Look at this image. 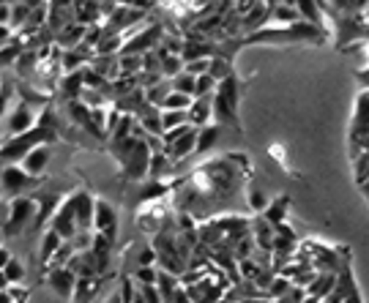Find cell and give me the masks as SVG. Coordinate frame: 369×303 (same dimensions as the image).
I'll use <instances>...</instances> for the list:
<instances>
[{
  "label": "cell",
  "instance_id": "cell-1",
  "mask_svg": "<svg viewBox=\"0 0 369 303\" xmlns=\"http://www.w3.org/2000/svg\"><path fill=\"white\" fill-rule=\"evenodd\" d=\"M325 39V31L323 25H312L307 19H295L290 25H266L249 36H243V42L249 44H257V42H293V44H307V42H323Z\"/></svg>",
  "mask_w": 369,
  "mask_h": 303
},
{
  "label": "cell",
  "instance_id": "cell-2",
  "mask_svg": "<svg viewBox=\"0 0 369 303\" xmlns=\"http://www.w3.org/2000/svg\"><path fill=\"white\" fill-rule=\"evenodd\" d=\"M58 139V134L52 126H44L42 121L33 126V129L22 131V134H17V137H8V139H3L0 142V164H11V162H19L31 148H36V145H42V142H55Z\"/></svg>",
  "mask_w": 369,
  "mask_h": 303
},
{
  "label": "cell",
  "instance_id": "cell-3",
  "mask_svg": "<svg viewBox=\"0 0 369 303\" xmlns=\"http://www.w3.org/2000/svg\"><path fill=\"white\" fill-rule=\"evenodd\" d=\"M235 115H238V80L235 74H230L222 83H216V90H214V121L219 126L238 129Z\"/></svg>",
  "mask_w": 369,
  "mask_h": 303
},
{
  "label": "cell",
  "instance_id": "cell-4",
  "mask_svg": "<svg viewBox=\"0 0 369 303\" xmlns=\"http://www.w3.org/2000/svg\"><path fill=\"white\" fill-rule=\"evenodd\" d=\"M36 208H39V200L36 197H11L8 200V211H6V221H3V235L11 238V235H19L25 227H31V221L36 216Z\"/></svg>",
  "mask_w": 369,
  "mask_h": 303
},
{
  "label": "cell",
  "instance_id": "cell-5",
  "mask_svg": "<svg viewBox=\"0 0 369 303\" xmlns=\"http://www.w3.org/2000/svg\"><path fill=\"white\" fill-rule=\"evenodd\" d=\"M39 183H42V178L28 175L22 170L19 162L0 164V191H3L6 197H17V194H22V191H28V189H33V186H39Z\"/></svg>",
  "mask_w": 369,
  "mask_h": 303
},
{
  "label": "cell",
  "instance_id": "cell-6",
  "mask_svg": "<svg viewBox=\"0 0 369 303\" xmlns=\"http://www.w3.org/2000/svg\"><path fill=\"white\" fill-rule=\"evenodd\" d=\"M6 137L3 139H8V137H17V134H22V131L33 129L36 123H39V112H36V107H31V104H25L22 98L6 112Z\"/></svg>",
  "mask_w": 369,
  "mask_h": 303
},
{
  "label": "cell",
  "instance_id": "cell-7",
  "mask_svg": "<svg viewBox=\"0 0 369 303\" xmlns=\"http://www.w3.org/2000/svg\"><path fill=\"white\" fill-rule=\"evenodd\" d=\"M49 227L63 238V241H69V238H74V232H77V216H74V194H69L63 202H58V208H55V214L49 218Z\"/></svg>",
  "mask_w": 369,
  "mask_h": 303
},
{
  "label": "cell",
  "instance_id": "cell-8",
  "mask_svg": "<svg viewBox=\"0 0 369 303\" xmlns=\"http://www.w3.org/2000/svg\"><path fill=\"white\" fill-rule=\"evenodd\" d=\"M123 164V175L126 178H132V180H142L145 175H148V164H151V150H148V145H145V139L139 137L137 142H135V148H132V153L121 162Z\"/></svg>",
  "mask_w": 369,
  "mask_h": 303
},
{
  "label": "cell",
  "instance_id": "cell-9",
  "mask_svg": "<svg viewBox=\"0 0 369 303\" xmlns=\"http://www.w3.org/2000/svg\"><path fill=\"white\" fill-rule=\"evenodd\" d=\"M93 230L112 238L115 241V232H118V211L115 205H110L107 200L96 197V211H93Z\"/></svg>",
  "mask_w": 369,
  "mask_h": 303
},
{
  "label": "cell",
  "instance_id": "cell-10",
  "mask_svg": "<svg viewBox=\"0 0 369 303\" xmlns=\"http://www.w3.org/2000/svg\"><path fill=\"white\" fill-rule=\"evenodd\" d=\"M46 282H49V287L55 290V295L71 301V293H74V284H77V273H74L69 265H52V268L46 270Z\"/></svg>",
  "mask_w": 369,
  "mask_h": 303
},
{
  "label": "cell",
  "instance_id": "cell-11",
  "mask_svg": "<svg viewBox=\"0 0 369 303\" xmlns=\"http://www.w3.org/2000/svg\"><path fill=\"white\" fill-rule=\"evenodd\" d=\"M49 162H52V145H49V142H42V145L31 148V150L19 159L22 170H25L28 175H33V178H42Z\"/></svg>",
  "mask_w": 369,
  "mask_h": 303
},
{
  "label": "cell",
  "instance_id": "cell-12",
  "mask_svg": "<svg viewBox=\"0 0 369 303\" xmlns=\"http://www.w3.org/2000/svg\"><path fill=\"white\" fill-rule=\"evenodd\" d=\"M194 148H197V126H191V129L186 131V134H181L178 139L167 142V145H164V153H167V159L175 164V162H184L186 156H191Z\"/></svg>",
  "mask_w": 369,
  "mask_h": 303
},
{
  "label": "cell",
  "instance_id": "cell-13",
  "mask_svg": "<svg viewBox=\"0 0 369 303\" xmlns=\"http://www.w3.org/2000/svg\"><path fill=\"white\" fill-rule=\"evenodd\" d=\"M186 115H189V123L197 126V129L211 123L214 121V93L211 96H194L189 110H186Z\"/></svg>",
  "mask_w": 369,
  "mask_h": 303
},
{
  "label": "cell",
  "instance_id": "cell-14",
  "mask_svg": "<svg viewBox=\"0 0 369 303\" xmlns=\"http://www.w3.org/2000/svg\"><path fill=\"white\" fill-rule=\"evenodd\" d=\"M88 66H91L96 74H101L107 83H112V80L121 77V55H91Z\"/></svg>",
  "mask_w": 369,
  "mask_h": 303
},
{
  "label": "cell",
  "instance_id": "cell-15",
  "mask_svg": "<svg viewBox=\"0 0 369 303\" xmlns=\"http://www.w3.org/2000/svg\"><path fill=\"white\" fill-rule=\"evenodd\" d=\"M219 134H222V126H219L216 121L200 126V129H197V148H194V153H208V150L219 142Z\"/></svg>",
  "mask_w": 369,
  "mask_h": 303
},
{
  "label": "cell",
  "instance_id": "cell-16",
  "mask_svg": "<svg viewBox=\"0 0 369 303\" xmlns=\"http://www.w3.org/2000/svg\"><path fill=\"white\" fill-rule=\"evenodd\" d=\"M369 131V93L359 96V104H356V118H353V139L364 137Z\"/></svg>",
  "mask_w": 369,
  "mask_h": 303
},
{
  "label": "cell",
  "instance_id": "cell-17",
  "mask_svg": "<svg viewBox=\"0 0 369 303\" xmlns=\"http://www.w3.org/2000/svg\"><path fill=\"white\" fill-rule=\"evenodd\" d=\"M63 243V238L52 230V227H46L44 232H42V246H39V262L42 265H49V260H52V254L58 252V246Z\"/></svg>",
  "mask_w": 369,
  "mask_h": 303
},
{
  "label": "cell",
  "instance_id": "cell-18",
  "mask_svg": "<svg viewBox=\"0 0 369 303\" xmlns=\"http://www.w3.org/2000/svg\"><path fill=\"white\" fill-rule=\"evenodd\" d=\"M83 36H85V25H83V22H71V25H66L63 33H58V46H60V49L80 46V44H83Z\"/></svg>",
  "mask_w": 369,
  "mask_h": 303
},
{
  "label": "cell",
  "instance_id": "cell-19",
  "mask_svg": "<svg viewBox=\"0 0 369 303\" xmlns=\"http://www.w3.org/2000/svg\"><path fill=\"white\" fill-rule=\"evenodd\" d=\"M83 69H77V71H69L66 77H63V83H60V90H63V96H66V101H74V98H80V93H83Z\"/></svg>",
  "mask_w": 369,
  "mask_h": 303
},
{
  "label": "cell",
  "instance_id": "cell-20",
  "mask_svg": "<svg viewBox=\"0 0 369 303\" xmlns=\"http://www.w3.org/2000/svg\"><path fill=\"white\" fill-rule=\"evenodd\" d=\"M287 208H290V197H277L274 202L268 200V205H266V211H263V218H268V221L277 227V224H282L284 216H287Z\"/></svg>",
  "mask_w": 369,
  "mask_h": 303
},
{
  "label": "cell",
  "instance_id": "cell-21",
  "mask_svg": "<svg viewBox=\"0 0 369 303\" xmlns=\"http://www.w3.org/2000/svg\"><path fill=\"white\" fill-rule=\"evenodd\" d=\"M96 287H98V276H77L71 301H88V298H93Z\"/></svg>",
  "mask_w": 369,
  "mask_h": 303
},
{
  "label": "cell",
  "instance_id": "cell-22",
  "mask_svg": "<svg viewBox=\"0 0 369 303\" xmlns=\"http://www.w3.org/2000/svg\"><path fill=\"white\" fill-rule=\"evenodd\" d=\"M191 98L194 96H189V93H181V90H175V87H170L167 90V96L162 98V110H189V104H191Z\"/></svg>",
  "mask_w": 369,
  "mask_h": 303
},
{
  "label": "cell",
  "instance_id": "cell-23",
  "mask_svg": "<svg viewBox=\"0 0 369 303\" xmlns=\"http://www.w3.org/2000/svg\"><path fill=\"white\" fill-rule=\"evenodd\" d=\"M208 74H211L216 83H222L225 77H230L232 74L230 58H225V55H214V58H211V69H208Z\"/></svg>",
  "mask_w": 369,
  "mask_h": 303
},
{
  "label": "cell",
  "instance_id": "cell-24",
  "mask_svg": "<svg viewBox=\"0 0 369 303\" xmlns=\"http://www.w3.org/2000/svg\"><path fill=\"white\" fill-rule=\"evenodd\" d=\"M3 276H6L8 284H22V279H25V265L17 260V257H8L6 265H3Z\"/></svg>",
  "mask_w": 369,
  "mask_h": 303
},
{
  "label": "cell",
  "instance_id": "cell-25",
  "mask_svg": "<svg viewBox=\"0 0 369 303\" xmlns=\"http://www.w3.org/2000/svg\"><path fill=\"white\" fill-rule=\"evenodd\" d=\"M28 14H31V6H28L25 0H14V3H11V19H8V25H11L14 31H19V28L28 22Z\"/></svg>",
  "mask_w": 369,
  "mask_h": 303
},
{
  "label": "cell",
  "instance_id": "cell-26",
  "mask_svg": "<svg viewBox=\"0 0 369 303\" xmlns=\"http://www.w3.org/2000/svg\"><path fill=\"white\" fill-rule=\"evenodd\" d=\"M181 123H189L186 110H162V129H175Z\"/></svg>",
  "mask_w": 369,
  "mask_h": 303
},
{
  "label": "cell",
  "instance_id": "cell-27",
  "mask_svg": "<svg viewBox=\"0 0 369 303\" xmlns=\"http://www.w3.org/2000/svg\"><path fill=\"white\" fill-rule=\"evenodd\" d=\"M194 83H197V77H194V74H189V71H178V74L170 80V87H175V90H181V93L194 96Z\"/></svg>",
  "mask_w": 369,
  "mask_h": 303
},
{
  "label": "cell",
  "instance_id": "cell-28",
  "mask_svg": "<svg viewBox=\"0 0 369 303\" xmlns=\"http://www.w3.org/2000/svg\"><path fill=\"white\" fill-rule=\"evenodd\" d=\"M22 49H25V46L17 42L0 44V66H14V60H17V55H19Z\"/></svg>",
  "mask_w": 369,
  "mask_h": 303
},
{
  "label": "cell",
  "instance_id": "cell-29",
  "mask_svg": "<svg viewBox=\"0 0 369 303\" xmlns=\"http://www.w3.org/2000/svg\"><path fill=\"white\" fill-rule=\"evenodd\" d=\"M156 276H159V265H139L135 270V282L137 284H156Z\"/></svg>",
  "mask_w": 369,
  "mask_h": 303
},
{
  "label": "cell",
  "instance_id": "cell-30",
  "mask_svg": "<svg viewBox=\"0 0 369 303\" xmlns=\"http://www.w3.org/2000/svg\"><path fill=\"white\" fill-rule=\"evenodd\" d=\"M214 90H216V80H214L208 71L197 77V83H194V96H211Z\"/></svg>",
  "mask_w": 369,
  "mask_h": 303
},
{
  "label": "cell",
  "instance_id": "cell-31",
  "mask_svg": "<svg viewBox=\"0 0 369 303\" xmlns=\"http://www.w3.org/2000/svg\"><path fill=\"white\" fill-rule=\"evenodd\" d=\"M249 205H252V211H255V214H263V211H266V205H268L266 191H263V189H257V186H252V191H249Z\"/></svg>",
  "mask_w": 369,
  "mask_h": 303
},
{
  "label": "cell",
  "instance_id": "cell-32",
  "mask_svg": "<svg viewBox=\"0 0 369 303\" xmlns=\"http://www.w3.org/2000/svg\"><path fill=\"white\" fill-rule=\"evenodd\" d=\"M208 69H211V58H194V60H184V71L194 74V77L205 74Z\"/></svg>",
  "mask_w": 369,
  "mask_h": 303
},
{
  "label": "cell",
  "instance_id": "cell-33",
  "mask_svg": "<svg viewBox=\"0 0 369 303\" xmlns=\"http://www.w3.org/2000/svg\"><path fill=\"white\" fill-rule=\"evenodd\" d=\"M17 96V87H11L8 83L0 85V121L6 118V112L11 110V98Z\"/></svg>",
  "mask_w": 369,
  "mask_h": 303
},
{
  "label": "cell",
  "instance_id": "cell-34",
  "mask_svg": "<svg viewBox=\"0 0 369 303\" xmlns=\"http://www.w3.org/2000/svg\"><path fill=\"white\" fill-rule=\"evenodd\" d=\"M115 3H121V6H132V8H145V11H148L153 0H115Z\"/></svg>",
  "mask_w": 369,
  "mask_h": 303
},
{
  "label": "cell",
  "instance_id": "cell-35",
  "mask_svg": "<svg viewBox=\"0 0 369 303\" xmlns=\"http://www.w3.org/2000/svg\"><path fill=\"white\" fill-rule=\"evenodd\" d=\"M11 19V3H0V22Z\"/></svg>",
  "mask_w": 369,
  "mask_h": 303
},
{
  "label": "cell",
  "instance_id": "cell-36",
  "mask_svg": "<svg viewBox=\"0 0 369 303\" xmlns=\"http://www.w3.org/2000/svg\"><path fill=\"white\" fill-rule=\"evenodd\" d=\"M6 211H8V202H3V200H0V224L6 221Z\"/></svg>",
  "mask_w": 369,
  "mask_h": 303
},
{
  "label": "cell",
  "instance_id": "cell-37",
  "mask_svg": "<svg viewBox=\"0 0 369 303\" xmlns=\"http://www.w3.org/2000/svg\"><path fill=\"white\" fill-rule=\"evenodd\" d=\"M8 257H11V254H8V252H6V249H0V268H3V265H6V260H8Z\"/></svg>",
  "mask_w": 369,
  "mask_h": 303
},
{
  "label": "cell",
  "instance_id": "cell-38",
  "mask_svg": "<svg viewBox=\"0 0 369 303\" xmlns=\"http://www.w3.org/2000/svg\"><path fill=\"white\" fill-rule=\"evenodd\" d=\"M8 287V282H6V276H3V268H0V290H6Z\"/></svg>",
  "mask_w": 369,
  "mask_h": 303
},
{
  "label": "cell",
  "instance_id": "cell-39",
  "mask_svg": "<svg viewBox=\"0 0 369 303\" xmlns=\"http://www.w3.org/2000/svg\"><path fill=\"white\" fill-rule=\"evenodd\" d=\"M0 142H3V137H0Z\"/></svg>",
  "mask_w": 369,
  "mask_h": 303
}]
</instances>
